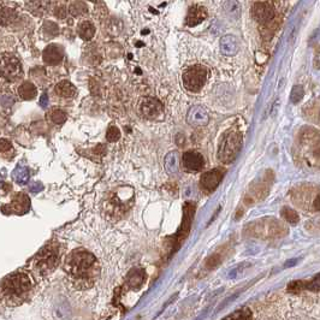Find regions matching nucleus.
<instances>
[{
    "instance_id": "obj_18",
    "label": "nucleus",
    "mask_w": 320,
    "mask_h": 320,
    "mask_svg": "<svg viewBox=\"0 0 320 320\" xmlns=\"http://www.w3.org/2000/svg\"><path fill=\"white\" fill-rule=\"evenodd\" d=\"M220 51L224 56L233 57L239 51V41L234 35H225L220 39Z\"/></svg>"
},
{
    "instance_id": "obj_7",
    "label": "nucleus",
    "mask_w": 320,
    "mask_h": 320,
    "mask_svg": "<svg viewBox=\"0 0 320 320\" xmlns=\"http://www.w3.org/2000/svg\"><path fill=\"white\" fill-rule=\"evenodd\" d=\"M1 74L10 82L21 80L23 76V70H22V65L17 58L11 54H2Z\"/></svg>"
},
{
    "instance_id": "obj_36",
    "label": "nucleus",
    "mask_w": 320,
    "mask_h": 320,
    "mask_svg": "<svg viewBox=\"0 0 320 320\" xmlns=\"http://www.w3.org/2000/svg\"><path fill=\"white\" fill-rule=\"evenodd\" d=\"M45 30L47 33H51V35L58 34V27L52 22H46L45 23Z\"/></svg>"
},
{
    "instance_id": "obj_6",
    "label": "nucleus",
    "mask_w": 320,
    "mask_h": 320,
    "mask_svg": "<svg viewBox=\"0 0 320 320\" xmlns=\"http://www.w3.org/2000/svg\"><path fill=\"white\" fill-rule=\"evenodd\" d=\"M183 84L190 92H199L207 80V69L203 65H194L183 74Z\"/></svg>"
},
{
    "instance_id": "obj_4",
    "label": "nucleus",
    "mask_w": 320,
    "mask_h": 320,
    "mask_svg": "<svg viewBox=\"0 0 320 320\" xmlns=\"http://www.w3.org/2000/svg\"><path fill=\"white\" fill-rule=\"evenodd\" d=\"M59 264V244L52 241L43 245L33 259V269L39 276H48Z\"/></svg>"
},
{
    "instance_id": "obj_21",
    "label": "nucleus",
    "mask_w": 320,
    "mask_h": 320,
    "mask_svg": "<svg viewBox=\"0 0 320 320\" xmlns=\"http://www.w3.org/2000/svg\"><path fill=\"white\" fill-rule=\"evenodd\" d=\"M18 94L23 100H32L38 94V89L32 82H23L18 88Z\"/></svg>"
},
{
    "instance_id": "obj_37",
    "label": "nucleus",
    "mask_w": 320,
    "mask_h": 320,
    "mask_svg": "<svg viewBox=\"0 0 320 320\" xmlns=\"http://www.w3.org/2000/svg\"><path fill=\"white\" fill-rule=\"evenodd\" d=\"M93 152H94V154H96V156H103V154L106 153V147L104 145H98L93 150Z\"/></svg>"
},
{
    "instance_id": "obj_34",
    "label": "nucleus",
    "mask_w": 320,
    "mask_h": 320,
    "mask_svg": "<svg viewBox=\"0 0 320 320\" xmlns=\"http://www.w3.org/2000/svg\"><path fill=\"white\" fill-rule=\"evenodd\" d=\"M308 290H320V275L317 276L312 282H308Z\"/></svg>"
},
{
    "instance_id": "obj_27",
    "label": "nucleus",
    "mask_w": 320,
    "mask_h": 320,
    "mask_svg": "<svg viewBox=\"0 0 320 320\" xmlns=\"http://www.w3.org/2000/svg\"><path fill=\"white\" fill-rule=\"evenodd\" d=\"M303 95H305V90H303L302 85H294L290 93V101L292 104H299L302 100Z\"/></svg>"
},
{
    "instance_id": "obj_17",
    "label": "nucleus",
    "mask_w": 320,
    "mask_h": 320,
    "mask_svg": "<svg viewBox=\"0 0 320 320\" xmlns=\"http://www.w3.org/2000/svg\"><path fill=\"white\" fill-rule=\"evenodd\" d=\"M207 17V11L203 6H192L187 15L186 23L188 27H195L198 24L202 23L205 18Z\"/></svg>"
},
{
    "instance_id": "obj_26",
    "label": "nucleus",
    "mask_w": 320,
    "mask_h": 320,
    "mask_svg": "<svg viewBox=\"0 0 320 320\" xmlns=\"http://www.w3.org/2000/svg\"><path fill=\"white\" fill-rule=\"evenodd\" d=\"M282 217L286 220V222L290 223V224H292V225L297 224L300 220V217H299V214H297V212L294 211V209L289 208V207H284L282 209Z\"/></svg>"
},
{
    "instance_id": "obj_13",
    "label": "nucleus",
    "mask_w": 320,
    "mask_h": 320,
    "mask_svg": "<svg viewBox=\"0 0 320 320\" xmlns=\"http://www.w3.org/2000/svg\"><path fill=\"white\" fill-rule=\"evenodd\" d=\"M146 277L147 276H146V272L143 269H139V267L132 269L126 275L125 280H124V286L128 290H139L145 284Z\"/></svg>"
},
{
    "instance_id": "obj_33",
    "label": "nucleus",
    "mask_w": 320,
    "mask_h": 320,
    "mask_svg": "<svg viewBox=\"0 0 320 320\" xmlns=\"http://www.w3.org/2000/svg\"><path fill=\"white\" fill-rule=\"evenodd\" d=\"M222 261H223L222 253L218 252L208 259L207 263H206V267H207L208 270H212V269H214V267H217L219 264H222Z\"/></svg>"
},
{
    "instance_id": "obj_23",
    "label": "nucleus",
    "mask_w": 320,
    "mask_h": 320,
    "mask_svg": "<svg viewBox=\"0 0 320 320\" xmlns=\"http://www.w3.org/2000/svg\"><path fill=\"white\" fill-rule=\"evenodd\" d=\"M94 34H95V28L94 26H93L92 22L84 21L80 24L79 35L83 39V40H87V41L92 40L93 37H94Z\"/></svg>"
},
{
    "instance_id": "obj_8",
    "label": "nucleus",
    "mask_w": 320,
    "mask_h": 320,
    "mask_svg": "<svg viewBox=\"0 0 320 320\" xmlns=\"http://www.w3.org/2000/svg\"><path fill=\"white\" fill-rule=\"evenodd\" d=\"M1 209L4 214H18V216H23V214L29 212L30 199L24 193H18V194H16L12 198L9 205H2Z\"/></svg>"
},
{
    "instance_id": "obj_10",
    "label": "nucleus",
    "mask_w": 320,
    "mask_h": 320,
    "mask_svg": "<svg viewBox=\"0 0 320 320\" xmlns=\"http://www.w3.org/2000/svg\"><path fill=\"white\" fill-rule=\"evenodd\" d=\"M253 17L260 24H266L275 17V9L269 1H256L252 9Z\"/></svg>"
},
{
    "instance_id": "obj_24",
    "label": "nucleus",
    "mask_w": 320,
    "mask_h": 320,
    "mask_svg": "<svg viewBox=\"0 0 320 320\" xmlns=\"http://www.w3.org/2000/svg\"><path fill=\"white\" fill-rule=\"evenodd\" d=\"M0 151H1V157L5 159H12L15 157V150H13L12 145L7 140L1 139L0 143Z\"/></svg>"
},
{
    "instance_id": "obj_16",
    "label": "nucleus",
    "mask_w": 320,
    "mask_h": 320,
    "mask_svg": "<svg viewBox=\"0 0 320 320\" xmlns=\"http://www.w3.org/2000/svg\"><path fill=\"white\" fill-rule=\"evenodd\" d=\"M187 122H188L190 125L200 126V125H206L209 122V117L207 112L205 111V109L201 106L192 107L189 110L188 115H187Z\"/></svg>"
},
{
    "instance_id": "obj_38",
    "label": "nucleus",
    "mask_w": 320,
    "mask_h": 320,
    "mask_svg": "<svg viewBox=\"0 0 320 320\" xmlns=\"http://www.w3.org/2000/svg\"><path fill=\"white\" fill-rule=\"evenodd\" d=\"M47 105H48V95L46 94V93H43V94L41 95V98H40V106L45 109V107L47 106Z\"/></svg>"
},
{
    "instance_id": "obj_28",
    "label": "nucleus",
    "mask_w": 320,
    "mask_h": 320,
    "mask_svg": "<svg viewBox=\"0 0 320 320\" xmlns=\"http://www.w3.org/2000/svg\"><path fill=\"white\" fill-rule=\"evenodd\" d=\"M49 120L54 124H63L66 120V113L59 109H54L49 112Z\"/></svg>"
},
{
    "instance_id": "obj_5",
    "label": "nucleus",
    "mask_w": 320,
    "mask_h": 320,
    "mask_svg": "<svg viewBox=\"0 0 320 320\" xmlns=\"http://www.w3.org/2000/svg\"><path fill=\"white\" fill-rule=\"evenodd\" d=\"M242 147L241 132L236 130L226 131L220 139L218 148V159L224 164H231L235 161Z\"/></svg>"
},
{
    "instance_id": "obj_39",
    "label": "nucleus",
    "mask_w": 320,
    "mask_h": 320,
    "mask_svg": "<svg viewBox=\"0 0 320 320\" xmlns=\"http://www.w3.org/2000/svg\"><path fill=\"white\" fill-rule=\"evenodd\" d=\"M313 208L316 211H320V194L317 195V198L313 201Z\"/></svg>"
},
{
    "instance_id": "obj_20",
    "label": "nucleus",
    "mask_w": 320,
    "mask_h": 320,
    "mask_svg": "<svg viewBox=\"0 0 320 320\" xmlns=\"http://www.w3.org/2000/svg\"><path fill=\"white\" fill-rule=\"evenodd\" d=\"M13 181L16 183L19 184V186H26L29 182L30 178V171L27 166H23V165H19V166L16 167L12 172Z\"/></svg>"
},
{
    "instance_id": "obj_32",
    "label": "nucleus",
    "mask_w": 320,
    "mask_h": 320,
    "mask_svg": "<svg viewBox=\"0 0 320 320\" xmlns=\"http://www.w3.org/2000/svg\"><path fill=\"white\" fill-rule=\"evenodd\" d=\"M106 139L109 142H117L120 139V131L117 126L111 125L107 129L106 132Z\"/></svg>"
},
{
    "instance_id": "obj_15",
    "label": "nucleus",
    "mask_w": 320,
    "mask_h": 320,
    "mask_svg": "<svg viewBox=\"0 0 320 320\" xmlns=\"http://www.w3.org/2000/svg\"><path fill=\"white\" fill-rule=\"evenodd\" d=\"M43 62L48 65H57L64 58V48L60 45H49L42 52Z\"/></svg>"
},
{
    "instance_id": "obj_11",
    "label": "nucleus",
    "mask_w": 320,
    "mask_h": 320,
    "mask_svg": "<svg viewBox=\"0 0 320 320\" xmlns=\"http://www.w3.org/2000/svg\"><path fill=\"white\" fill-rule=\"evenodd\" d=\"M194 213H195L194 203L187 202L183 207V219H182L181 229H179L177 235H176V241H177L178 244H181L182 242L187 239V236H188Z\"/></svg>"
},
{
    "instance_id": "obj_31",
    "label": "nucleus",
    "mask_w": 320,
    "mask_h": 320,
    "mask_svg": "<svg viewBox=\"0 0 320 320\" xmlns=\"http://www.w3.org/2000/svg\"><path fill=\"white\" fill-rule=\"evenodd\" d=\"M16 17H17V15H16L15 10L9 9V7H2L1 9V23L4 26L5 24H9Z\"/></svg>"
},
{
    "instance_id": "obj_2",
    "label": "nucleus",
    "mask_w": 320,
    "mask_h": 320,
    "mask_svg": "<svg viewBox=\"0 0 320 320\" xmlns=\"http://www.w3.org/2000/svg\"><path fill=\"white\" fill-rule=\"evenodd\" d=\"M33 290V282L24 272H16L7 276L1 283V296L7 306H18L29 299Z\"/></svg>"
},
{
    "instance_id": "obj_25",
    "label": "nucleus",
    "mask_w": 320,
    "mask_h": 320,
    "mask_svg": "<svg viewBox=\"0 0 320 320\" xmlns=\"http://www.w3.org/2000/svg\"><path fill=\"white\" fill-rule=\"evenodd\" d=\"M252 319V313L248 308H242V310H239L234 312L231 316L226 317L225 320H250Z\"/></svg>"
},
{
    "instance_id": "obj_19",
    "label": "nucleus",
    "mask_w": 320,
    "mask_h": 320,
    "mask_svg": "<svg viewBox=\"0 0 320 320\" xmlns=\"http://www.w3.org/2000/svg\"><path fill=\"white\" fill-rule=\"evenodd\" d=\"M54 92H56V94L58 96H60V98H66V99L75 98L77 94L75 85L71 83V82L66 81V80H64V81H60L59 83L56 85Z\"/></svg>"
},
{
    "instance_id": "obj_9",
    "label": "nucleus",
    "mask_w": 320,
    "mask_h": 320,
    "mask_svg": "<svg viewBox=\"0 0 320 320\" xmlns=\"http://www.w3.org/2000/svg\"><path fill=\"white\" fill-rule=\"evenodd\" d=\"M225 175V170L217 167L211 171L203 173L200 178V187L203 192L212 193L214 189L219 186V183L222 182L223 177Z\"/></svg>"
},
{
    "instance_id": "obj_14",
    "label": "nucleus",
    "mask_w": 320,
    "mask_h": 320,
    "mask_svg": "<svg viewBox=\"0 0 320 320\" xmlns=\"http://www.w3.org/2000/svg\"><path fill=\"white\" fill-rule=\"evenodd\" d=\"M182 160H183L184 167L189 171H200L205 165V159H203L202 154L194 151L186 152Z\"/></svg>"
},
{
    "instance_id": "obj_30",
    "label": "nucleus",
    "mask_w": 320,
    "mask_h": 320,
    "mask_svg": "<svg viewBox=\"0 0 320 320\" xmlns=\"http://www.w3.org/2000/svg\"><path fill=\"white\" fill-rule=\"evenodd\" d=\"M306 289H308V282H306V280H294L288 285V291L292 292V294L306 290Z\"/></svg>"
},
{
    "instance_id": "obj_1",
    "label": "nucleus",
    "mask_w": 320,
    "mask_h": 320,
    "mask_svg": "<svg viewBox=\"0 0 320 320\" xmlns=\"http://www.w3.org/2000/svg\"><path fill=\"white\" fill-rule=\"evenodd\" d=\"M64 269L70 282L80 290L92 288L100 275V266L95 256L82 248L73 250L66 256Z\"/></svg>"
},
{
    "instance_id": "obj_12",
    "label": "nucleus",
    "mask_w": 320,
    "mask_h": 320,
    "mask_svg": "<svg viewBox=\"0 0 320 320\" xmlns=\"http://www.w3.org/2000/svg\"><path fill=\"white\" fill-rule=\"evenodd\" d=\"M162 110H164L162 104L156 98H143L140 103V111H141L143 117L148 118V120H154V118L159 117Z\"/></svg>"
},
{
    "instance_id": "obj_29",
    "label": "nucleus",
    "mask_w": 320,
    "mask_h": 320,
    "mask_svg": "<svg viewBox=\"0 0 320 320\" xmlns=\"http://www.w3.org/2000/svg\"><path fill=\"white\" fill-rule=\"evenodd\" d=\"M69 10H70V13L73 16H81L87 12V6L81 1H74L70 4Z\"/></svg>"
},
{
    "instance_id": "obj_3",
    "label": "nucleus",
    "mask_w": 320,
    "mask_h": 320,
    "mask_svg": "<svg viewBox=\"0 0 320 320\" xmlns=\"http://www.w3.org/2000/svg\"><path fill=\"white\" fill-rule=\"evenodd\" d=\"M134 202V190L130 187H120L109 194L104 201L105 216L111 222H117L122 218Z\"/></svg>"
},
{
    "instance_id": "obj_22",
    "label": "nucleus",
    "mask_w": 320,
    "mask_h": 320,
    "mask_svg": "<svg viewBox=\"0 0 320 320\" xmlns=\"http://www.w3.org/2000/svg\"><path fill=\"white\" fill-rule=\"evenodd\" d=\"M164 166L165 170L167 171V173L177 172L179 167V154L177 152H170V153L165 157Z\"/></svg>"
},
{
    "instance_id": "obj_35",
    "label": "nucleus",
    "mask_w": 320,
    "mask_h": 320,
    "mask_svg": "<svg viewBox=\"0 0 320 320\" xmlns=\"http://www.w3.org/2000/svg\"><path fill=\"white\" fill-rule=\"evenodd\" d=\"M29 190L32 193H40L43 190V184L41 182H33L29 184Z\"/></svg>"
}]
</instances>
